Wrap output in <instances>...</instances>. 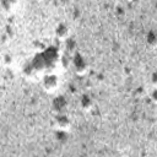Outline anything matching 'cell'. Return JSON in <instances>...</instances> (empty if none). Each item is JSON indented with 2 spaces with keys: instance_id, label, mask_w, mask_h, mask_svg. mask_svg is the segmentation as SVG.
<instances>
[{
  "instance_id": "6da1fadb",
  "label": "cell",
  "mask_w": 157,
  "mask_h": 157,
  "mask_svg": "<svg viewBox=\"0 0 157 157\" xmlns=\"http://www.w3.org/2000/svg\"><path fill=\"white\" fill-rule=\"evenodd\" d=\"M71 65L77 75H85L88 70V64H87L86 59L80 53L74 54V56L71 58Z\"/></svg>"
},
{
  "instance_id": "7a4b0ae2",
  "label": "cell",
  "mask_w": 157,
  "mask_h": 157,
  "mask_svg": "<svg viewBox=\"0 0 157 157\" xmlns=\"http://www.w3.org/2000/svg\"><path fill=\"white\" fill-rule=\"evenodd\" d=\"M52 126L54 129H56V131L58 130H60V131H67L70 129V126H71V121L65 115V113H63V114H55V117L52 120Z\"/></svg>"
},
{
  "instance_id": "3957f363",
  "label": "cell",
  "mask_w": 157,
  "mask_h": 157,
  "mask_svg": "<svg viewBox=\"0 0 157 157\" xmlns=\"http://www.w3.org/2000/svg\"><path fill=\"white\" fill-rule=\"evenodd\" d=\"M42 85H43V88H44L45 92L53 93V92L56 91V88L59 86V78L53 74H48V75H45L43 77Z\"/></svg>"
},
{
  "instance_id": "277c9868",
  "label": "cell",
  "mask_w": 157,
  "mask_h": 157,
  "mask_svg": "<svg viewBox=\"0 0 157 157\" xmlns=\"http://www.w3.org/2000/svg\"><path fill=\"white\" fill-rule=\"evenodd\" d=\"M66 107H67V102H66L65 97H63V96L56 97V98L53 101V104H52L53 112H54L55 114H63V113H65Z\"/></svg>"
},
{
  "instance_id": "5b68a950",
  "label": "cell",
  "mask_w": 157,
  "mask_h": 157,
  "mask_svg": "<svg viewBox=\"0 0 157 157\" xmlns=\"http://www.w3.org/2000/svg\"><path fill=\"white\" fill-rule=\"evenodd\" d=\"M54 33H55V37L59 40H66L69 38V36H70V29L65 23H59L55 27Z\"/></svg>"
},
{
  "instance_id": "8992f818",
  "label": "cell",
  "mask_w": 157,
  "mask_h": 157,
  "mask_svg": "<svg viewBox=\"0 0 157 157\" xmlns=\"http://www.w3.org/2000/svg\"><path fill=\"white\" fill-rule=\"evenodd\" d=\"M80 107H81V109L85 110V112L91 110L92 107H93V101H92V98H91L88 94H82L81 98H80Z\"/></svg>"
},
{
  "instance_id": "52a82bcc",
  "label": "cell",
  "mask_w": 157,
  "mask_h": 157,
  "mask_svg": "<svg viewBox=\"0 0 157 157\" xmlns=\"http://www.w3.org/2000/svg\"><path fill=\"white\" fill-rule=\"evenodd\" d=\"M147 45H150L151 48H155L157 45V37L152 31L147 33Z\"/></svg>"
},
{
  "instance_id": "ba28073f",
  "label": "cell",
  "mask_w": 157,
  "mask_h": 157,
  "mask_svg": "<svg viewBox=\"0 0 157 157\" xmlns=\"http://www.w3.org/2000/svg\"><path fill=\"white\" fill-rule=\"evenodd\" d=\"M0 2H1V6L4 10L10 11L12 9V6L17 2V0H0Z\"/></svg>"
},
{
  "instance_id": "9c48e42d",
  "label": "cell",
  "mask_w": 157,
  "mask_h": 157,
  "mask_svg": "<svg viewBox=\"0 0 157 157\" xmlns=\"http://www.w3.org/2000/svg\"><path fill=\"white\" fill-rule=\"evenodd\" d=\"M60 64L64 69H69V66L71 65V56L69 55H63L60 59Z\"/></svg>"
},
{
  "instance_id": "30bf717a",
  "label": "cell",
  "mask_w": 157,
  "mask_h": 157,
  "mask_svg": "<svg viewBox=\"0 0 157 157\" xmlns=\"http://www.w3.org/2000/svg\"><path fill=\"white\" fill-rule=\"evenodd\" d=\"M12 63H13V58H12V55L11 54H5L4 56H2V64L5 65V66H11L12 65Z\"/></svg>"
},
{
  "instance_id": "8fae6325",
  "label": "cell",
  "mask_w": 157,
  "mask_h": 157,
  "mask_svg": "<svg viewBox=\"0 0 157 157\" xmlns=\"http://www.w3.org/2000/svg\"><path fill=\"white\" fill-rule=\"evenodd\" d=\"M75 48H76V43L72 40V39H66V49H67V52L69 53H72L74 50H75Z\"/></svg>"
},
{
  "instance_id": "7c38bea8",
  "label": "cell",
  "mask_w": 157,
  "mask_h": 157,
  "mask_svg": "<svg viewBox=\"0 0 157 157\" xmlns=\"http://www.w3.org/2000/svg\"><path fill=\"white\" fill-rule=\"evenodd\" d=\"M151 81H152V86H153V87H156V85H157V74H156V72H153V74H152Z\"/></svg>"
},
{
  "instance_id": "4fadbf2b",
  "label": "cell",
  "mask_w": 157,
  "mask_h": 157,
  "mask_svg": "<svg viewBox=\"0 0 157 157\" xmlns=\"http://www.w3.org/2000/svg\"><path fill=\"white\" fill-rule=\"evenodd\" d=\"M0 112H1V108H0Z\"/></svg>"
}]
</instances>
